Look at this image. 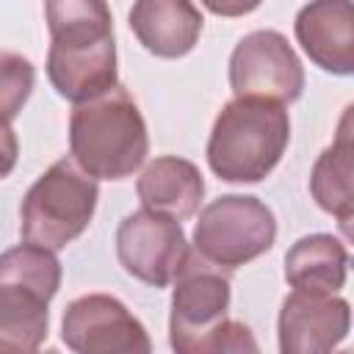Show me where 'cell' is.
I'll use <instances>...</instances> for the list:
<instances>
[{
  "label": "cell",
  "instance_id": "1",
  "mask_svg": "<svg viewBox=\"0 0 354 354\" xmlns=\"http://www.w3.org/2000/svg\"><path fill=\"white\" fill-rule=\"evenodd\" d=\"M171 282L169 343L174 351H257L249 326L227 315L232 299L227 268L205 260L199 252H188Z\"/></svg>",
  "mask_w": 354,
  "mask_h": 354
},
{
  "label": "cell",
  "instance_id": "2",
  "mask_svg": "<svg viewBox=\"0 0 354 354\" xmlns=\"http://www.w3.org/2000/svg\"><path fill=\"white\" fill-rule=\"evenodd\" d=\"M147 152V122L122 83L75 102L69 116V155L86 174L94 180H124L141 169Z\"/></svg>",
  "mask_w": 354,
  "mask_h": 354
},
{
  "label": "cell",
  "instance_id": "3",
  "mask_svg": "<svg viewBox=\"0 0 354 354\" xmlns=\"http://www.w3.org/2000/svg\"><path fill=\"white\" fill-rule=\"evenodd\" d=\"M290 141L285 105L260 97L230 100L207 138V166L224 183H260L282 160Z\"/></svg>",
  "mask_w": 354,
  "mask_h": 354
},
{
  "label": "cell",
  "instance_id": "4",
  "mask_svg": "<svg viewBox=\"0 0 354 354\" xmlns=\"http://www.w3.org/2000/svg\"><path fill=\"white\" fill-rule=\"evenodd\" d=\"M61 288L53 249L19 243L0 254V351H36L50 329V301Z\"/></svg>",
  "mask_w": 354,
  "mask_h": 354
},
{
  "label": "cell",
  "instance_id": "5",
  "mask_svg": "<svg viewBox=\"0 0 354 354\" xmlns=\"http://www.w3.org/2000/svg\"><path fill=\"white\" fill-rule=\"evenodd\" d=\"M97 180L75 158H58L25 194L19 205V235L44 249H64L86 232L97 210Z\"/></svg>",
  "mask_w": 354,
  "mask_h": 354
},
{
  "label": "cell",
  "instance_id": "6",
  "mask_svg": "<svg viewBox=\"0 0 354 354\" xmlns=\"http://www.w3.org/2000/svg\"><path fill=\"white\" fill-rule=\"evenodd\" d=\"M277 241L274 210L246 194H224L199 210L194 227V252L205 260L235 271L260 254H266Z\"/></svg>",
  "mask_w": 354,
  "mask_h": 354
},
{
  "label": "cell",
  "instance_id": "7",
  "mask_svg": "<svg viewBox=\"0 0 354 354\" xmlns=\"http://www.w3.org/2000/svg\"><path fill=\"white\" fill-rule=\"evenodd\" d=\"M230 86L235 97L288 105L304 91V66L279 30H252L230 55Z\"/></svg>",
  "mask_w": 354,
  "mask_h": 354
},
{
  "label": "cell",
  "instance_id": "8",
  "mask_svg": "<svg viewBox=\"0 0 354 354\" xmlns=\"http://www.w3.org/2000/svg\"><path fill=\"white\" fill-rule=\"evenodd\" d=\"M61 340L77 354H149L144 324L108 293H86L66 304Z\"/></svg>",
  "mask_w": 354,
  "mask_h": 354
},
{
  "label": "cell",
  "instance_id": "9",
  "mask_svg": "<svg viewBox=\"0 0 354 354\" xmlns=\"http://www.w3.org/2000/svg\"><path fill=\"white\" fill-rule=\"evenodd\" d=\"M188 252L180 221L147 207L124 216L116 230V257L122 268L152 288L171 285Z\"/></svg>",
  "mask_w": 354,
  "mask_h": 354
},
{
  "label": "cell",
  "instance_id": "10",
  "mask_svg": "<svg viewBox=\"0 0 354 354\" xmlns=\"http://www.w3.org/2000/svg\"><path fill=\"white\" fill-rule=\"evenodd\" d=\"M351 329L348 301L326 290L293 288L279 310L277 332L282 354H324L337 348Z\"/></svg>",
  "mask_w": 354,
  "mask_h": 354
},
{
  "label": "cell",
  "instance_id": "11",
  "mask_svg": "<svg viewBox=\"0 0 354 354\" xmlns=\"http://www.w3.org/2000/svg\"><path fill=\"white\" fill-rule=\"evenodd\" d=\"M307 58L332 75L354 72V6L351 0H310L293 22Z\"/></svg>",
  "mask_w": 354,
  "mask_h": 354
},
{
  "label": "cell",
  "instance_id": "12",
  "mask_svg": "<svg viewBox=\"0 0 354 354\" xmlns=\"http://www.w3.org/2000/svg\"><path fill=\"white\" fill-rule=\"evenodd\" d=\"M127 22L141 47L158 58L188 55L205 28L194 0H136Z\"/></svg>",
  "mask_w": 354,
  "mask_h": 354
},
{
  "label": "cell",
  "instance_id": "13",
  "mask_svg": "<svg viewBox=\"0 0 354 354\" xmlns=\"http://www.w3.org/2000/svg\"><path fill=\"white\" fill-rule=\"evenodd\" d=\"M47 77L53 88L69 100H91L119 83L116 69V41L83 44V47H53L47 50Z\"/></svg>",
  "mask_w": 354,
  "mask_h": 354
},
{
  "label": "cell",
  "instance_id": "14",
  "mask_svg": "<svg viewBox=\"0 0 354 354\" xmlns=\"http://www.w3.org/2000/svg\"><path fill=\"white\" fill-rule=\"evenodd\" d=\"M136 194L147 210L183 221L199 210L205 180L196 163L177 155H160L141 171Z\"/></svg>",
  "mask_w": 354,
  "mask_h": 354
},
{
  "label": "cell",
  "instance_id": "15",
  "mask_svg": "<svg viewBox=\"0 0 354 354\" xmlns=\"http://www.w3.org/2000/svg\"><path fill=\"white\" fill-rule=\"evenodd\" d=\"M351 152H354V147H351V108H346L332 147H326L318 155V160L310 171V194H313L315 205L321 210L332 213L343 230H348V221L354 216Z\"/></svg>",
  "mask_w": 354,
  "mask_h": 354
},
{
  "label": "cell",
  "instance_id": "16",
  "mask_svg": "<svg viewBox=\"0 0 354 354\" xmlns=\"http://www.w3.org/2000/svg\"><path fill=\"white\" fill-rule=\"evenodd\" d=\"M348 277V249L340 238L315 232L299 238L285 254V279L290 288L337 293Z\"/></svg>",
  "mask_w": 354,
  "mask_h": 354
},
{
  "label": "cell",
  "instance_id": "17",
  "mask_svg": "<svg viewBox=\"0 0 354 354\" xmlns=\"http://www.w3.org/2000/svg\"><path fill=\"white\" fill-rule=\"evenodd\" d=\"M50 44L83 47L113 39L108 0H44Z\"/></svg>",
  "mask_w": 354,
  "mask_h": 354
},
{
  "label": "cell",
  "instance_id": "18",
  "mask_svg": "<svg viewBox=\"0 0 354 354\" xmlns=\"http://www.w3.org/2000/svg\"><path fill=\"white\" fill-rule=\"evenodd\" d=\"M36 86V66L11 50H0V122H14Z\"/></svg>",
  "mask_w": 354,
  "mask_h": 354
},
{
  "label": "cell",
  "instance_id": "19",
  "mask_svg": "<svg viewBox=\"0 0 354 354\" xmlns=\"http://www.w3.org/2000/svg\"><path fill=\"white\" fill-rule=\"evenodd\" d=\"M19 158V141L11 127V122H0V180H6Z\"/></svg>",
  "mask_w": 354,
  "mask_h": 354
},
{
  "label": "cell",
  "instance_id": "20",
  "mask_svg": "<svg viewBox=\"0 0 354 354\" xmlns=\"http://www.w3.org/2000/svg\"><path fill=\"white\" fill-rule=\"evenodd\" d=\"M199 3L216 17H246L254 8H260L263 0H199Z\"/></svg>",
  "mask_w": 354,
  "mask_h": 354
}]
</instances>
